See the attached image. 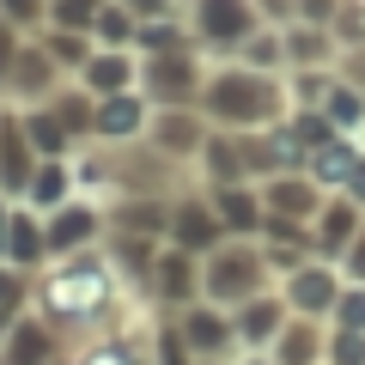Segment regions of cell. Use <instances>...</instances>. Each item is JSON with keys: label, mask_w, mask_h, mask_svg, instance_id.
Wrapping results in <instances>:
<instances>
[{"label": "cell", "mask_w": 365, "mask_h": 365, "mask_svg": "<svg viewBox=\"0 0 365 365\" xmlns=\"http://www.w3.org/2000/svg\"><path fill=\"white\" fill-rule=\"evenodd\" d=\"M207 98H213V110H220L225 122H256V116L274 110V86L256 79V73H220L207 86Z\"/></svg>", "instance_id": "obj_1"}, {"label": "cell", "mask_w": 365, "mask_h": 365, "mask_svg": "<svg viewBox=\"0 0 365 365\" xmlns=\"http://www.w3.org/2000/svg\"><path fill=\"white\" fill-rule=\"evenodd\" d=\"M256 287H262V262L250 256V250H225V256L213 262V280H207L213 299H237V304H250V299H256Z\"/></svg>", "instance_id": "obj_2"}, {"label": "cell", "mask_w": 365, "mask_h": 365, "mask_svg": "<svg viewBox=\"0 0 365 365\" xmlns=\"http://www.w3.org/2000/svg\"><path fill=\"white\" fill-rule=\"evenodd\" d=\"M104 292H110V274L98 268V262H79V268H67L49 287V304L55 311H86V304H98Z\"/></svg>", "instance_id": "obj_3"}, {"label": "cell", "mask_w": 365, "mask_h": 365, "mask_svg": "<svg viewBox=\"0 0 365 365\" xmlns=\"http://www.w3.org/2000/svg\"><path fill=\"white\" fill-rule=\"evenodd\" d=\"M177 335H182V347H189V353H201V359H220V353L237 341V323H232V317H220V311H189Z\"/></svg>", "instance_id": "obj_4"}, {"label": "cell", "mask_w": 365, "mask_h": 365, "mask_svg": "<svg viewBox=\"0 0 365 365\" xmlns=\"http://www.w3.org/2000/svg\"><path fill=\"white\" fill-rule=\"evenodd\" d=\"M195 19H201V37L207 43H244L250 37V6L244 0H201Z\"/></svg>", "instance_id": "obj_5"}, {"label": "cell", "mask_w": 365, "mask_h": 365, "mask_svg": "<svg viewBox=\"0 0 365 365\" xmlns=\"http://www.w3.org/2000/svg\"><path fill=\"white\" fill-rule=\"evenodd\" d=\"M317 177H329V182H341V189H353V195H359V189H365V158L353 153L347 140H335V146H323V153H317Z\"/></svg>", "instance_id": "obj_6"}, {"label": "cell", "mask_w": 365, "mask_h": 365, "mask_svg": "<svg viewBox=\"0 0 365 365\" xmlns=\"http://www.w3.org/2000/svg\"><path fill=\"white\" fill-rule=\"evenodd\" d=\"M91 232H98V213H86V207H61V213H55V225H49L43 237H49V256H67V250H79Z\"/></svg>", "instance_id": "obj_7"}, {"label": "cell", "mask_w": 365, "mask_h": 365, "mask_svg": "<svg viewBox=\"0 0 365 365\" xmlns=\"http://www.w3.org/2000/svg\"><path fill=\"white\" fill-rule=\"evenodd\" d=\"M335 299H341V287L323 268H299L292 274V304H299V311H335Z\"/></svg>", "instance_id": "obj_8"}, {"label": "cell", "mask_w": 365, "mask_h": 365, "mask_svg": "<svg viewBox=\"0 0 365 365\" xmlns=\"http://www.w3.org/2000/svg\"><path fill=\"white\" fill-rule=\"evenodd\" d=\"M195 262H189V250H170L165 262H158V292H165L170 304H189V292H195Z\"/></svg>", "instance_id": "obj_9"}, {"label": "cell", "mask_w": 365, "mask_h": 365, "mask_svg": "<svg viewBox=\"0 0 365 365\" xmlns=\"http://www.w3.org/2000/svg\"><path fill=\"white\" fill-rule=\"evenodd\" d=\"M140 116H146V110L134 104V98H122V91H116V98H104V104H98V122H91V128L110 134V140H128V134L140 128Z\"/></svg>", "instance_id": "obj_10"}, {"label": "cell", "mask_w": 365, "mask_h": 365, "mask_svg": "<svg viewBox=\"0 0 365 365\" xmlns=\"http://www.w3.org/2000/svg\"><path fill=\"white\" fill-rule=\"evenodd\" d=\"M232 323H237V341H250V347H262V341H268L274 329H280V304H274V299H250L244 311L232 317Z\"/></svg>", "instance_id": "obj_11"}, {"label": "cell", "mask_w": 365, "mask_h": 365, "mask_svg": "<svg viewBox=\"0 0 365 365\" xmlns=\"http://www.w3.org/2000/svg\"><path fill=\"white\" fill-rule=\"evenodd\" d=\"M122 86H128V55H86V91L116 98Z\"/></svg>", "instance_id": "obj_12"}, {"label": "cell", "mask_w": 365, "mask_h": 365, "mask_svg": "<svg viewBox=\"0 0 365 365\" xmlns=\"http://www.w3.org/2000/svg\"><path fill=\"white\" fill-rule=\"evenodd\" d=\"M220 232H225V225L213 220L207 207H182V213H177V244H182V250H201V244H220Z\"/></svg>", "instance_id": "obj_13"}, {"label": "cell", "mask_w": 365, "mask_h": 365, "mask_svg": "<svg viewBox=\"0 0 365 365\" xmlns=\"http://www.w3.org/2000/svg\"><path fill=\"white\" fill-rule=\"evenodd\" d=\"M19 182H31L25 140H19V128H0V189H19Z\"/></svg>", "instance_id": "obj_14"}, {"label": "cell", "mask_w": 365, "mask_h": 365, "mask_svg": "<svg viewBox=\"0 0 365 365\" xmlns=\"http://www.w3.org/2000/svg\"><path fill=\"white\" fill-rule=\"evenodd\" d=\"M31 201H37V207H49V213H61V201H67V170H61V165L31 170Z\"/></svg>", "instance_id": "obj_15"}, {"label": "cell", "mask_w": 365, "mask_h": 365, "mask_svg": "<svg viewBox=\"0 0 365 365\" xmlns=\"http://www.w3.org/2000/svg\"><path fill=\"white\" fill-rule=\"evenodd\" d=\"M49 353V335L37 323H13V365H37Z\"/></svg>", "instance_id": "obj_16"}, {"label": "cell", "mask_w": 365, "mask_h": 365, "mask_svg": "<svg viewBox=\"0 0 365 365\" xmlns=\"http://www.w3.org/2000/svg\"><path fill=\"white\" fill-rule=\"evenodd\" d=\"M25 134H31V146H37V153H49V158L67 146V128H61L55 116H25Z\"/></svg>", "instance_id": "obj_17"}, {"label": "cell", "mask_w": 365, "mask_h": 365, "mask_svg": "<svg viewBox=\"0 0 365 365\" xmlns=\"http://www.w3.org/2000/svg\"><path fill=\"white\" fill-rule=\"evenodd\" d=\"M19 304H25V280H19L13 268H0V335H13Z\"/></svg>", "instance_id": "obj_18"}, {"label": "cell", "mask_w": 365, "mask_h": 365, "mask_svg": "<svg viewBox=\"0 0 365 365\" xmlns=\"http://www.w3.org/2000/svg\"><path fill=\"white\" fill-rule=\"evenodd\" d=\"M6 250H13L19 262H37L43 250H49V237H43L37 225H31V220H13V237H6Z\"/></svg>", "instance_id": "obj_19"}, {"label": "cell", "mask_w": 365, "mask_h": 365, "mask_svg": "<svg viewBox=\"0 0 365 365\" xmlns=\"http://www.w3.org/2000/svg\"><path fill=\"white\" fill-rule=\"evenodd\" d=\"M317 244H323V250H341V244H353V207H347V201L323 213V237H317Z\"/></svg>", "instance_id": "obj_20"}, {"label": "cell", "mask_w": 365, "mask_h": 365, "mask_svg": "<svg viewBox=\"0 0 365 365\" xmlns=\"http://www.w3.org/2000/svg\"><path fill=\"white\" fill-rule=\"evenodd\" d=\"M182 73H195L182 55H158V61H153V79H158V91H165V98H182Z\"/></svg>", "instance_id": "obj_21"}, {"label": "cell", "mask_w": 365, "mask_h": 365, "mask_svg": "<svg viewBox=\"0 0 365 365\" xmlns=\"http://www.w3.org/2000/svg\"><path fill=\"white\" fill-rule=\"evenodd\" d=\"M220 225H244V232H256V201L225 189V195H220Z\"/></svg>", "instance_id": "obj_22"}, {"label": "cell", "mask_w": 365, "mask_h": 365, "mask_svg": "<svg viewBox=\"0 0 365 365\" xmlns=\"http://www.w3.org/2000/svg\"><path fill=\"white\" fill-rule=\"evenodd\" d=\"M323 110H329V122H341V128H353V122L365 116V104L353 98L347 86H335V91H329V104H323Z\"/></svg>", "instance_id": "obj_23"}, {"label": "cell", "mask_w": 365, "mask_h": 365, "mask_svg": "<svg viewBox=\"0 0 365 365\" xmlns=\"http://www.w3.org/2000/svg\"><path fill=\"white\" fill-rule=\"evenodd\" d=\"M311 353H317V341H311V323H299L287 341H280V365H311Z\"/></svg>", "instance_id": "obj_24"}, {"label": "cell", "mask_w": 365, "mask_h": 365, "mask_svg": "<svg viewBox=\"0 0 365 365\" xmlns=\"http://www.w3.org/2000/svg\"><path fill=\"white\" fill-rule=\"evenodd\" d=\"M335 323L365 335V287H353V292H341V299H335Z\"/></svg>", "instance_id": "obj_25"}, {"label": "cell", "mask_w": 365, "mask_h": 365, "mask_svg": "<svg viewBox=\"0 0 365 365\" xmlns=\"http://www.w3.org/2000/svg\"><path fill=\"white\" fill-rule=\"evenodd\" d=\"M335 365H365V335L359 329H335Z\"/></svg>", "instance_id": "obj_26"}, {"label": "cell", "mask_w": 365, "mask_h": 365, "mask_svg": "<svg viewBox=\"0 0 365 365\" xmlns=\"http://www.w3.org/2000/svg\"><path fill=\"white\" fill-rule=\"evenodd\" d=\"M134 37H140L153 55H177V31L170 25H146V31H134Z\"/></svg>", "instance_id": "obj_27"}, {"label": "cell", "mask_w": 365, "mask_h": 365, "mask_svg": "<svg viewBox=\"0 0 365 365\" xmlns=\"http://www.w3.org/2000/svg\"><path fill=\"white\" fill-rule=\"evenodd\" d=\"M61 19L67 25H91L98 19V0H61Z\"/></svg>", "instance_id": "obj_28"}, {"label": "cell", "mask_w": 365, "mask_h": 365, "mask_svg": "<svg viewBox=\"0 0 365 365\" xmlns=\"http://www.w3.org/2000/svg\"><path fill=\"white\" fill-rule=\"evenodd\" d=\"M6 6V19H37L43 13V0H0Z\"/></svg>", "instance_id": "obj_29"}, {"label": "cell", "mask_w": 365, "mask_h": 365, "mask_svg": "<svg viewBox=\"0 0 365 365\" xmlns=\"http://www.w3.org/2000/svg\"><path fill=\"white\" fill-rule=\"evenodd\" d=\"M274 207H287V213H299V207H304V189H287V182H280V189H274Z\"/></svg>", "instance_id": "obj_30"}, {"label": "cell", "mask_w": 365, "mask_h": 365, "mask_svg": "<svg viewBox=\"0 0 365 365\" xmlns=\"http://www.w3.org/2000/svg\"><path fill=\"white\" fill-rule=\"evenodd\" d=\"M347 274H353V287H365V232H359V244H353V262H347Z\"/></svg>", "instance_id": "obj_31"}, {"label": "cell", "mask_w": 365, "mask_h": 365, "mask_svg": "<svg viewBox=\"0 0 365 365\" xmlns=\"http://www.w3.org/2000/svg\"><path fill=\"white\" fill-rule=\"evenodd\" d=\"M6 61H13V25L0 19V73H6Z\"/></svg>", "instance_id": "obj_32"}, {"label": "cell", "mask_w": 365, "mask_h": 365, "mask_svg": "<svg viewBox=\"0 0 365 365\" xmlns=\"http://www.w3.org/2000/svg\"><path fill=\"white\" fill-rule=\"evenodd\" d=\"M122 31H128V25H122L116 13H104V43H122Z\"/></svg>", "instance_id": "obj_33"}, {"label": "cell", "mask_w": 365, "mask_h": 365, "mask_svg": "<svg viewBox=\"0 0 365 365\" xmlns=\"http://www.w3.org/2000/svg\"><path fill=\"white\" fill-rule=\"evenodd\" d=\"M6 237H13V220H6V213H0V250H6Z\"/></svg>", "instance_id": "obj_34"}, {"label": "cell", "mask_w": 365, "mask_h": 365, "mask_svg": "<svg viewBox=\"0 0 365 365\" xmlns=\"http://www.w3.org/2000/svg\"><path fill=\"white\" fill-rule=\"evenodd\" d=\"M128 6H140V13H158V6H165V0H128Z\"/></svg>", "instance_id": "obj_35"}, {"label": "cell", "mask_w": 365, "mask_h": 365, "mask_svg": "<svg viewBox=\"0 0 365 365\" xmlns=\"http://www.w3.org/2000/svg\"><path fill=\"white\" fill-rule=\"evenodd\" d=\"M201 365H220V359H201Z\"/></svg>", "instance_id": "obj_36"}, {"label": "cell", "mask_w": 365, "mask_h": 365, "mask_svg": "<svg viewBox=\"0 0 365 365\" xmlns=\"http://www.w3.org/2000/svg\"><path fill=\"white\" fill-rule=\"evenodd\" d=\"M256 365H268V359H256Z\"/></svg>", "instance_id": "obj_37"}]
</instances>
